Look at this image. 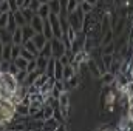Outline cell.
<instances>
[{
    "label": "cell",
    "instance_id": "1",
    "mask_svg": "<svg viewBox=\"0 0 133 131\" xmlns=\"http://www.w3.org/2000/svg\"><path fill=\"white\" fill-rule=\"evenodd\" d=\"M19 83L16 80V76L11 72H0V99H8L14 96V93L17 91Z\"/></svg>",
    "mask_w": 133,
    "mask_h": 131
},
{
    "label": "cell",
    "instance_id": "2",
    "mask_svg": "<svg viewBox=\"0 0 133 131\" xmlns=\"http://www.w3.org/2000/svg\"><path fill=\"white\" fill-rule=\"evenodd\" d=\"M66 17H68L70 26H71L73 30H76L77 33H82V30H84V20H85V12L82 11V8L77 6V9H76L74 12L68 14Z\"/></svg>",
    "mask_w": 133,
    "mask_h": 131
},
{
    "label": "cell",
    "instance_id": "3",
    "mask_svg": "<svg viewBox=\"0 0 133 131\" xmlns=\"http://www.w3.org/2000/svg\"><path fill=\"white\" fill-rule=\"evenodd\" d=\"M51 49H53V57L54 59H61L62 56H65L68 48L62 42V39H53L51 40Z\"/></svg>",
    "mask_w": 133,
    "mask_h": 131
},
{
    "label": "cell",
    "instance_id": "4",
    "mask_svg": "<svg viewBox=\"0 0 133 131\" xmlns=\"http://www.w3.org/2000/svg\"><path fill=\"white\" fill-rule=\"evenodd\" d=\"M28 25H31V28H33L36 33H43V19L39 14H34L33 20Z\"/></svg>",
    "mask_w": 133,
    "mask_h": 131
},
{
    "label": "cell",
    "instance_id": "5",
    "mask_svg": "<svg viewBox=\"0 0 133 131\" xmlns=\"http://www.w3.org/2000/svg\"><path fill=\"white\" fill-rule=\"evenodd\" d=\"M115 80H116V74H113V72H110V71H107V72H104V74L101 76V83H102L104 86L113 85Z\"/></svg>",
    "mask_w": 133,
    "mask_h": 131
},
{
    "label": "cell",
    "instance_id": "6",
    "mask_svg": "<svg viewBox=\"0 0 133 131\" xmlns=\"http://www.w3.org/2000/svg\"><path fill=\"white\" fill-rule=\"evenodd\" d=\"M31 40L34 42V45L37 46L39 53H40V49H42V48L45 46V43L48 42V40H46V37L43 35V33H36V34H34V37L31 39Z\"/></svg>",
    "mask_w": 133,
    "mask_h": 131
},
{
    "label": "cell",
    "instance_id": "7",
    "mask_svg": "<svg viewBox=\"0 0 133 131\" xmlns=\"http://www.w3.org/2000/svg\"><path fill=\"white\" fill-rule=\"evenodd\" d=\"M43 35L46 37V40H53L54 34H53V28L50 23V19H43Z\"/></svg>",
    "mask_w": 133,
    "mask_h": 131
},
{
    "label": "cell",
    "instance_id": "8",
    "mask_svg": "<svg viewBox=\"0 0 133 131\" xmlns=\"http://www.w3.org/2000/svg\"><path fill=\"white\" fill-rule=\"evenodd\" d=\"M22 34H23V43H25V42H28V40L33 39L36 31L31 28V25H25V26L22 28ZM23 43H22V45H23Z\"/></svg>",
    "mask_w": 133,
    "mask_h": 131
},
{
    "label": "cell",
    "instance_id": "9",
    "mask_svg": "<svg viewBox=\"0 0 133 131\" xmlns=\"http://www.w3.org/2000/svg\"><path fill=\"white\" fill-rule=\"evenodd\" d=\"M59 105H61V108H68V106H71V99H70V93H68V91H64V93L59 96Z\"/></svg>",
    "mask_w": 133,
    "mask_h": 131
},
{
    "label": "cell",
    "instance_id": "10",
    "mask_svg": "<svg viewBox=\"0 0 133 131\" xmlns=\"http://www.w3.org/2000/svg\"><path fill=\"white\" fill-rule=\"evenodd\" d=\"M39 56H42V57H46V59H51V57H53V49H51V40H48V42L45 43V46H43V48L40 49Z\"/></svg>",
    "mask_w": 133,
    "mask_h": 131
},
{
    "label": "cell",
    "instance_id": "11",
    "mask_svg": "<svg viewBox=\"0 0 133 131\" xmlns=\"http://www.w3.org/2000/svg\"><path fill=\"white\" fill-rule=\"evenodd\" d=\"M87 68H88V71L95 76V77H101L102 76V72H101V69L98 68V65L95 63V60L93 59H90L88 62H87Z\"/></svg>",
    "mask_w": 133,
    "mask_h": 131
},
{
    "label": "cell",
    "instance_id": "12",
    "mask_svg": "<svg viewBox=\"0 0 133 131\" xmlns=\"http://www.w3.org/2000/svg\"><path fill=\"white\" fill-rule=\"evenodd\" d=\"M12 14H14V19H16L17 26L23 28L25 25H28V22L25 20V17H23V14H22V9H17V11H16V12H12Z\"/></svg>",
    "mask_w": 133,
    "mask_h": 131
},
{
    "label": "cell",
    "instance_id": "13",
    "mask_svg": "<svg viewBox=\"0 0 133 131\" xmlns=\"http://www.w3.org/2000/svg\"><path fill=\"white\" fill-rule=\"evenodd\" d=\"M0 40H2L3 45L12 43V33H9L6 28H5V30H0Z\"/></svg>",
    "mask_w": 133,
    "mask_h": 131
},
{
    "label": "cell",
    "instance_id": "14",
    "mask_svg": "<svg viewBox=\"0 0 133 131\" xmlns=\"http://www.w3.org/2000/svg\"><path fill=\"white\" fill-rule=\"evenodd\" d=\"M54 79L56 80H64V65L61 60L56 59V69H54Z\"/></svg>",
    "mask_w": 133,
    "mask_h": 131
},
{
    "label": "cell",
    "instance_id": "15",
    "mask_svg": "<svg viewBox=\"0 0 133 131\" xmlns=\"http://www.w3.org/2000/svg\"><path fill=\"white\" fill-rule=\"evenodd\" d=\"M12 45L14 43H6L3 46V53H2V60H9L11 62V51H12Z\"/></svg>",
    "mask_w": 133,
    "mask_h": 131
},
{
    "label": "cell",
    "instance_id": "16",
    "mask_svg": "<svg viewBox=\"0 0 133 131\" xmlns=\"http://www.w3.org/2000/svg\"><path fill=\"white\" fill-rule=\"evenodd\" d=\"M12 43L14 45H22L23 43V34H22V28L20 26L12 33Z\"/></svg>",
    "mask_w": 133,
    "mask_h": 131
},
{
    "label": "cell",
    "instance_id": "17",
    "mask_svg": "<svg viewBox=\"0 0 133 131\" xmlns=\"http://www.w3.org/2000/svg\"><path fill=\"white\" fill-rule=\"evenodd\" d=\"M54 69H56V59H54V57H51V59L48 60L46 68H45L46 76H48V77H54Z\"/></svg>",
    "mask_w": 133,
    "mask_h": 131
},
{
    "label": "cell",
    "instance_id": "18",
    "mask_svg": "<svg viewBox=\"0 0 133 131\" xmlns=\"http://www.w3.org/2000/svg\"><path fill=\"white\" fill-rule=\"evenodd\" d=\"M101 60H102L104 66L107 68V71H108V69H110V66H111V63H113V60H115V54H102Z\"/></svg>",
    "mask_w": 133,
    "mask_h": 131
},
{
    "label": "cell",
    "instance_id": "19",
    "mask_svg": "<svg viewBox=\"0 0 133 131\" xmlns=\"http://www.w3.org/2000/svg\"><path fill=\"white\" fill-rule=\"evenodd\" d=\"M50 6H48V3H43V5H40V8L37 9V12L36 14H39L42 19H48V16H50Z\"/></svg>",
    "mask_w": 133,
    "mask_h": 131
},
{
    "label": "cell",
    "instance_id": "20",
    "mask_svg": "<svg viewBox=\"0 0 133 131\" xmlns=\"http://www.w3.org/2000/svg\"><path fill=\"white\" fill-rule=\"evenodd\" d=\"M16 114L20 116V117H26V116H30V106H28V105H23V103L17 105V111H16Z\"/></svg>",
    "mask_w": 133,
    "mask_h": 131
},
{
    "label": "cell",
    "instance_id": "21",
    "mask_svg": "<svg viewBox=\"0 0 133 131\" xmlns=\"http://www.w3.org/2000/svg\"><path fill=\"white\" fill-rule=\"evenodd\" d=\"M11 62L17 66L19 69H26V66H28V62H30V60H26V59H23L22 56H19L17 59H14V60H11Z\"/></svg>",
    "mask_w": 133,
    "mask_h": 131
},
{
    "label": "cell",
    "instance_id": "22",
    "mask_svg": "<svg viewBox=\"0 0 133 131\" xmlns=\"http://www.w3.org/2000/svg\"><path fill=\"white\" fill-rule=\"evenodd\" d=\"M42 110H43V119H45V120H48V119L53 117V114H54V108H53L51 105L45 103V105L42 106Z\"/></svg>",
    "mask_w": 133,
    "mask_h": 131
},
{
    "label": "cell",
    "instance_id": "23",
    "mask_svg": "<svg viewBox=\"0 0 133 131\" xmlns=\"http://www.w3.org/2000/svg\"><path fill=\"white\" fill-rule=\"evenodd\" d=\"M48 6H50V11L54 12V14H61V12H62L59 0H50V2H48Z\"/></svg>",
    "mask_w": 133,
    "mask_h": 131
},
{
    "label": "cell",
    "instance_id": "24",
    "mask_svg": "<svg viewBox=\"0 0 133 131\" xmlns=\"http://www.w3.org/2000/svg\"><path fill=\"white\" fill-rule=\"evenodd\" d=\"M73 76H76V71H74L73 65L70 63V65L64 66V80H70Z\"/></svg>",
    "mask_w": 133,
    "mask_h": 131
},
{
    "label": "cell",
    "instance_id": "25",
    "mask_svg": "<svg viewBox=\"0 0 133 131\" xmlns=\"http://www.w3.org/2000/svg\"><path fill=\"white\" fill-rule=\"evenodd\" d=\"M26 77H28V71H26V69H20V71L16 74V80H17L19 85H23L25 80H26Z\"/></svg>",
    "mask_w": 133,
    "mask_h": 131
},
{
    "label": "cell",
    "instance_id": "26",
    "mask_svg": "<svg viewBox=\"0 0 133 131\" xmlns=\"http://www.w3.org/2000/svg\"><path fill=\"white\" fill-rule=\"evenodd\" d=\"M113 35H115V33H113V28H110L107 33L104 34V39H102V46H105V45H108V43H111L113 42Z\"/></svg>",
    "mask_w": 133,
    "mask_h": 131
},
{
    "label": "cell",
    "instance_id": "27",
    "mask_svg": "<svg viewBox=\"0 0 133 131\" xmlns=\"http://www.w3.org/2000/svg\"><path fill=\"white\" fill-rule=\"evenodd\" d=\"M48 60H50V59L42 57V56L36 57V62H37V69H40V71H43V72H45V68H46V65H48Z\"/></svg>",
    "mask_w": 133,
    "mask_h": 131
},
{
    "label": "cell",
    "instance_id": "28",
    "mask_svg": "<svg viewBox=\"0 0 133 131\" xmlns=\"http://www.w3.org/2000/svg\"><path fill=\"white\" fill-rule=\"evenodd\" d=\"M23 46H25V48H26L30 53H33L36 57H39V49H37V46L34 45L33 40H28V42H25V43H23Z\"/></svg>",
    "mask_w": 133,
    "mask_h": 131
},
{
    "label": "cell",
    "instance_id": "29",
    "mask_svg": "<svg viewBox=\"0 0 133 131\" xmlns=\"http://www.w3.org/2000/svg\"><path fill=\"white\" fill-rule=\"evenodd\" d=\"M22 14H23V17H25V20L30 23V22L33 20V17H34L36 12H34L31 8H22Z\"/></svg>",
    "mask_w": 133,
    "mask_h": 131
},
{
    "label": "cell",
    "instance_id": "30",
    "mask_svg": "<svg viewBox=\"0 0 133 131\" xmlns=\"http://www.w3.org/2000/svg\"><path fill=\"white\" fill-rule=\"evenodd\" d=\"M8 22H9V12H3L0 16V30L8 28Z\"/></svg>",
    "mask_w": 133,
    "mask_h": 131
},
{
    "label": "cell",
    "instance_id": "31",
    "mask_svg": "<svg viewBox=\"0 0 133 131\" xmlns=\"http://www.w3.org/2000/svg\"><path fill=\"white\" fill-rule=\"evenodd\" d=\"M20 56H22L23 59H26V60H34V59H36V56H34L33 53H30L23 45H22V49H20Z\"/></svg>",
    "mask_w": 133,
    "mask_h": 131
},
{
    "label": "cell",
    "instance_id": "32",
    "mask_svg": "<svg viewBox=\"0 0 133 131\" xmlns=\"http://www.w3.org/2000/svg\"><path fill=\"white\" fill-rule=\"evenodd\" d=\"M115 48H116V43L115 42H111V43H108V45H105V46H102V54H115Z\"/></svg>",
    "mask_w": 133,
    "mask_h": 131
},
{
    "label": "cell",
    "instance_id": "33",
    "mask_svg": "<svg viewBox=\"0 0 133 131\" xmlns=\"http://www.w3.org/2000/svg\"><path fill=\"white\" fill-rule=\"evenodd\" d=\"M46 80H48V76H46V72H42L37 79H36V82H34L33 85H36V86H42L43 83H46Z\"/></svg>",
    "mask_w": 133,
    "mask_h": 131
},
{
    "label": "cell",
    "instance_id": "34",
    "mask_svg": "<svg viewBox=\"0 0 133 131\" xmlns=\"http://www.w3.org/2000/svg\"><path fill=\"white\" fill-rule=\"evenodd\" d=\"M65 85H66V90H68V88H74V86H77V85H79L77 74H76V76H73L70 80H65Z\"/></svg>",
    "mask_w": 133,
    "mask_h": 131
},
{
    "label": "cell",
    "instance_id": "35",
    "mask_svg": "<svg viewBox=\"0 0 133 131\" xmlns=\"http://www.w3.org/2000/svg\"><path fill=\"white\" fill-rule=\"evenodd\" d=\"M81 8H82V11L85 12V14H90V12H93V9L96 8V6H93L91 3H88V2H84L82 5H79Z\"/></svg>",
    "mask_w": 133,
    "mask_h": 131
},
{
    "label": "cell",
    "instance_id": "36",
    "mask_svg": "<svg viewBox=\"0 0 133 131\" xmlns=\"http://www.w3.org/2000/svg\"><path fill=\"white\" fill-rule=\"evenodd\" d=\"M20 49H22V45H12V51H11V60L17 59L20 56Z\"/></svg>",
    "mask_w": 133,
    "mask_h": 131
},
{
    "label": "cell",
    "instance_id": "37",
    "mask_svg": "<svg viewBox=\"0 0 133 131\" xmlns=\"http://www.w3.org/2000/svg\"><path fill=\"white\" fill-rule=\"evenodd\" d=\"M77 2L76 0H68V6H66V14H71V12H74L76 9H77Z\"/></svg>",
    "mask_w": 133,
    "mask_h": 131
},
{
    "label": "cell",
    "instance_id": "38",
    "mask_svg": "<svg viewBox=\"0 0 133 131\" xmlns=\"http://www.w3.org/2000/svg\"><path fill=\"white\" fill-rule=\"evenodd\" d=\"M9 66H11L9 60H2V63H0V72H9Z\"/></svg>",
    "mask_w": 133,
    "mask_h": 131
},
{
    "label": "cell",
    "instance_id": "39",
    "mask_svg": "<svg viewBox=\"0 0 133 131\" xmlns=\"http://www.w3.org/2000/svg\"><path fill=\"white\" fill-rule=\"evenodd\" d=\"M0 12H11L9 2H8V0H3V2L0 3Z\"/></svg>",
    "mask_w": 133,
    "mask_h": 131
},
{
    "label": "cell",
    "instance_id": "40",
    "mask_svg": "<svg viewBox=\"0 0 133 131\" xmlns=\"http://www.w3.org/2000/svg\"><path fill=\"white\" fill-rule=\"evenodd\" d=\"M36 69H37V62H36V59H34V60H30V62H28V66H26V71H28V72H33Z\"/></svg>",
    "mask_w": 133,
    "mask_h": 131
},
{
    "label": "cell",
    "instance_id": "41",
    "mask_svg": "<svg viewBox=\"0 0 133 131\" xmlns=\"http://www.w3.org/2000/svg\"><path fill=\"white\" fill-rule=\"evenodd\" d=\"M39 93H40V86H36V85L28 86V94H39Z\"/></svg>",
    "mask_w": 133,
    "mask_h": 131
},
{
    "label": "cell",
    "instance_id": "42",
    "mask_svg": "<svg viewBox=\"0 0 133 131\" xmlns=\"http://www.w3.org/2000/svg\"><path fill=\"white\" fill-rule=\"evenodd\" d=\"M40 5H42V3H40L39 0H31V5H30V8L33 9L34 12H37V9L40 8Z\"/></svg>",
    "mask_w": 133,
    "mask_h": 131
},
{
    "label": "cell",
    "instance_id": "43",
    "mask_svg": "<svg viewBox=\"0 0 133 131\" xmlns=\"http://www.w3.org/2000/svg\"><path fill=\"white\" fill-rule=\"evenodd\" d=\"M57 60H61V63H62V65L64 66H66V65H70V63H71V62H73V60H71V59H70V57H68V56H62V57H61V59H57Z\"/></svg>",
    "mask_w": 133,
    "mask_h": 131
},
{
    "label": "cell",
    "instance_id": "44",
    "mask_svg": "<svg viewBox=\"0 0 133 131\" xmlns=\"http://www.w3.org/2000/svg\"><path fill=\"white\" fill-rule=\"evenodd\" d=\"M33 119H36V120H45V119H43V110H42V108H40V110L34 114Z\"/></svg>",
    "mask_w": 133,
    "mask_h": 131
},
{
    "label": "cell",
    "instance_id": "45",
    "mask_svg": "<svg viewBox=\"0 0 133 131\" xmlns=\"http://www.w3.org/2000/svg\"><path fill=\"white\" fill-rule=\"evenodd\" d=\"M9 2V8H11V12H16L17 9H19V6H17V3H16V0H8Z\"/></svg>",
    "mask_w": 133,
    "mask_h": 131
},
{
    "label": "cell",
    "instance_id": "46",
    "mask_svg": "<svg viewBox=\"0 0 133 131\" xmlns=\"http://www.w3.org/2000/svg\"><path fill=\"white\" fill-rule=\"evenodd\" d=\"M54 131H68V130H66L65 123H59V125H57V128H56Z\"/></svg>",
    "mask_w": 133,
    "mask_h": 131
},
{
    "label": "cell",
    "instance_id": "47",
    "mask_svg": "<svg viewBox=\"0 0 133 131\" xmlns=\"http://www.w3.org/2000/svg\"><path fill=\"white\" fill-rule=\"evenodd\" d=\"M127 116L133 120V106H129V108H127Z\"/></svg>",
    "mask_w": 133,
    "mask_h": 131
},
{
    "label": "cell",
    "instance_id": "48",
    "mask_svg": "<svg viewBox=\"0 0 133 131\" xmlns=\"http://www.w3.org/2000/svg\"><path fill=\"white\" fill-rule=\"evenodd\" d=\"M85 2H88V3H91L93 6H96V5L99 3V0H85Z\"/></svg>",
    "mask_w": 133,
    "mask_h": 131
},
{
    "label": "cell",
    "instance_id": "49",
    "mask_svg": "<svg viewBox=\"0 0 133 131\" xmlns=\"http://www.w3.org/2000/svg\"><path fill=\"white\" fill-rule=\"evenodd\" d=\"M3 46H5V45H3L2 40H0V57H2V53H3Z\"/></svg>",
    "mask_w": 133,
    "mask_h": 131
},
{
    "label": "cell",
    "instance_id": "50",
    "mask_svg": "<svg viewBox=\"0 0 133 131\" xmlns=\"http://www.w3.org/2000/svg\"><path fill=\"white\" fill-rule=\"evenodd\" d=\"M102 131H113V130H111L110 127H105V128H104V130H102Z\"/></svg>",
    "mask_w": 133,
    "mask_h": 131
},
{
    "label": "cell",
    "instance_id": "51",
    "mask_svg": "<svg viewBox=\"0 0 133 131\" xmlns=\"http://www.w3.org/2000/svg\"><path fill=\"white\" fill-rule=\"evenodd\" d=\"M76 2H77V5H82V3H84L85 0H76Z\"/></svg>",
    "mask_w": 133,
    "mask_h": 131
},
{
    "label": "cell",
    "instance_id": "52",
    "mask_svg": "<svg viewBox=\"0 0 133 131\" xmlns=\"http://www.w3.org/2000/svg\"><path fill=\"white\" fill-rule=\"evenodd\" d=\"M39 2H40L42 5H43V3H48V0H39Z\"/></svg>",
    "mask_w": 133,
    "mask_h": 131
},
{
    "label": "cell",
    "instance_id": "53",
    "mask_svg": "<svg viewBox=\"0 0 133 131\" xmlns=\"http://www.w3.org/2000/svg\"><path fill=\"white\" fill-rule=\"evenodd\" d=\"M0 63H2V59H0Z\"/></svg>",
    "mask_w": 133,
    "mask_h": 131
},
{
    "label": "cell",
    "instance_id": "54",
    "mask_svg": "<svg viewBox=\"0 0 133 131\" xmlns=\"http://www.w3.org/2000/svg\"><path fill=\"white\" fill-rule=\"evenodd\" d=\"M48 2H50V0H48Z\"/></svg>",
    "mask_w": 133,
    "mask_h": 131
}]
</instances>
